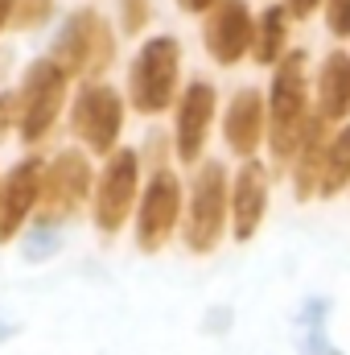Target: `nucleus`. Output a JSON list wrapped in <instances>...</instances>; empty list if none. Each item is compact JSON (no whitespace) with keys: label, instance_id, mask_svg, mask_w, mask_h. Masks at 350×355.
I'll use <instances>...</instances> for the list:
<instances>
[{"label":"nucleus","instance_id":"nucleus-5","mask_svg":"<svg viewBox=\"0 0 350 355\" xmlns=\"http://www.w3.org/2000/svg\"><path fill=\"white\" fill-rule=\"evenodd\" d=\"M62 99H66V71L54 58H37L25 71V87H21V112H17L21 137L42 141L54 128V120L62 112Z\"/></svg>","mask_w":350,"mask_h":355},{"label":"nucleus","instance_id":"nucleus-12","mask_svg":"<svg viewBox=\"0 0 350 355\" xmlns=\"http://www.w3.org/2000/svg\"><path fill=\"white\" fill-rule=\"evenodd\" d=\"M210 116H214V91L206 83H190L185 95H181V103H177V157L185 166L202 157Z\"/></svg>","mask_w":350,"mask_h":355},{"label":"nucleus","instance_id":"nucleus-20","mask_svg":"<svg viewBox=\"0 0 350 355\" xmlns=\"http://www.w3.org/2000/svg\"><path fill=\"white\" fill-rule=\"evenodd\" d=\"M58 248H62V236H58L54 223H42V227H33V232L21 240V257L33 261V265H37V261H50Z\"/></svg>","mask_w":350,"mask_h":355},{"label":"nucleus","instance_id":"nucleus-19","mask_svg":"<svg viewBox=\"0 0 350 355\" xmlns=\"http://www.w3.org/2000/svg\"><path fill=\"white\" fill-rule=\"evenodd\" d=\"M326 310H330L326 297L305 302V314H301V322H305V355H342V352H334V347H326L330 343L326 339Z\"/></svg>","mask_w":350,"mask_h":355},{"label":"nucleus","instance_id":"nucleus-17","mask_svg":"<svg viewBox=\"0 0 350 355\" xmlns=\"http://www.w3.org/2000/svg\"><path fill=\"white\" fill-rule=\"evenodd\" d=\"M350 182V124L326 145V166H322V186L317 194H338L342 186Z\"/></svg>","mask_w":350,"mask_h":355},{"label":"nucleus","instance_id":"nucleus-23","mask_svg":"<svg viewBox=\"0 0 350 355\" xmlns=\"http://www.w3.org/2000/svg\"><path fill=\"white\" fill-rule=\"evenodd\" d=\"M326 21L334 37H350V0H326Z\"/></svg>","mask_w":350,"mask_h":355},{"label":"nucleus","instance_id":"nucleus-6","mask_svg":"<svg viewBox=\"0 0 350 355\" xmlns=\"http://www.w3.org/2000/svg\"><path fill=\"white\" fill-rule=\"evenodd\" d=\"M71 128L75 137L87 145L91 153H111L116 149V137L124 128V99L103 83H87L75 99V112H71Z\"/></svg>","mask_w":350,"mask_h":355},{"label":"nucleus","instance_id":"nucleus-9","mask_svg":"<svg viewBox=\"0 0 350 355\" xmlns=\"http://www.w3.org/2000/svg\"><path fill=\"white\" fill-rule=\"evenodd\" d=\"M177 207H181V186H177V178L169 174V170L153 174L145 198H140V215H136V244H140L145 252L165 248V240H169V232H174V223H177Z\"/></svg>","mask_w":350,"mask_h":355},{"label":"nucleus","instance_id":"nucleus-3","mask_svg":"<svg viewBox=\"0 0 350 355\" xmlns=\"http://www.w3.org/2000/svg\"><path fill=\"white\" fill-rule=\"evenodd\" d=\"M177 67H181V46H177V37L165 33V37L145 42V50H140L136 62H132V79H128L136 112L157 116V112H165V107L174 103Z\"/></svg>","mask_w":350,"mask_h":355},{"label":"nucleus","instance_id":"nucleus-11","mask_svg":"<svg viewBox=\"0 0 350 355\" xmlns=\"http://www.w3.org/2000/svg\"><path fill=\"white\" fill-rule=\"evenodd\" d=\"M42 174H46V166L37 157H29V162L12 166V174L4 178V186H0V244L12 240L21 232V223L29 219V211L37 207Z\"/></svg>","mask_w":350,"mask_h":355},{"label":"nucleus","instance_id":"nucleus-21","mask_svg":"<svg viewBox=\"0 0 350 355\" xmlns=\"http://www.w3.org/2000/svg\"><path fill=\"white\" fill-rule=\"evenodd\" d=\"M149 12H153L149 0H120V29L124 33H140L149 25Z\"/></svg>","mask_w":350,"mask_h":355},{"label":"nucleus","instance_id":"nucleus-13","mask_svg":"<svg viewBox=\"0 0 350 355\" xmlns=\"http://www.w3.org/2000/svg\"><path fill=\"white\" fill-rule=\"evenodd\" d=\"M264 207H268V174L256 162H248L235 178V198H231V219H235V240L248 244L264 223Z\"/></svg>","mask_w":350,"mask_h":355},{"label":"nucleus","instance_id":"nucleus-4","mask_svg":"<svg viewBox=\"0 0 350 355\" xmlns=\"http://www.w3.org/2000/svg\"><path fill=\"white\" fill-rule=\"evenodd\" d=\"M227 223V170L219 162H206L190 186V211H185V244L194 252H214Z\"/></svg>","mask_w":350,"mask_h":355},{"label":"nucleus","instance_id":"nucleus-26","mask_svg":"<svg viewBox=\"0 0 350 355\" xmlns=\"http://www.w3.org/2000/svg\"><path fill=\"white\" fill-rule=\"evenodd\" d=\"M177 4H181L185 12H210V4H214V0H177Z\"/></svg>","mask_w":350,"mask_h":355},{"label":"nucleus","instance_id":"nucleus-22","mask_svg":"<svg viewBox=\"0 0 350 355\" xmlns=\"http://www.w3.org/2000/svg\"><path fill=\"white\" fill-rule=\"evenodd\" d=\"M50 12H54V0H17L12 21H17L21 29H33V25H42Z\"/></svg>","mask_w":350,"mask_h":355},{"label":"nucleus","instance_id":"nucleus-28","mask_svg":"<svg viewBox=\"0 0 350 355\" xmlns=\"http://www.w3.org/2000/svg\"><path fill=\"white\" fill-rule=\"evenodd\" d=\"M17 331H21V327H17V322H8V318H0V343H4V339H12V335H17Z\"/></svg>","mask_w":350,"mask_h":355},{"label":"nucleus","instance_id":"nucleus-16","mask_svg":"<svg viewBox=\"0 0 350 355\" xmlns=\"http://www.w3.org/2000/svg\"><path fill=\"white\" fill-rule=\"evenodd\" d=\"M317 103L326 120H342L350 116V54L334 50L322 62V83H317Z\"/></svg>","mask_w":350,"mask_h":355},{"label":"nucleus","instance_id":"nucleus-7","mask_svg":"<svg viewBox=\"0 0 350 355\" xmlns=\"http://www.w3.org/2000/svg\"><path fill=\"white\" fill-rule=\"evenodd\" d=\"M91 190V166L83 153H58L54 166H46L42 174V194H37V211L46 223H58V219H71L83 202H87Z\"/></svg>","mask_w":350,"mask_h":355},{"label":"nucleus","instance_id":"nucleus-1","mask_svg":"<svg viewBox=\"0 0 350 355\" xmlns=\"http://www.w3.org/2000/svg\"><path fill=\"white\" fill-rule=\"evenodd\" d=\"M268 132H272V157L276 166H284L288 157H297L301 132H305V54L293 50L280 58L276 79H272V99H268Z\"/></svg>","mask_w":350,"mask_h":355},{"label":"nucleus","instance_id":"nucleus-27","mask_svg":"<svg viewBox=\"0 0 350 355\" xmlns=\"http://www.w3.org/2000/svg\"><path fill=\"white\" fill-rule=\"evenodd\" d=\"M12 8H17V0H0V29L12 21Z\"/></svg>","mask_w":350,"mask_h":355},{"label":"nucleus","instance_id":"nucleus-24","mask_svg":"<svg viewBox=\"0 0 350 355\" xmlns=\"http://www.w3.org/2000/svg\"><path fill=\"white\" fill-rule=\"evenodd\" d=\"M12 107H17V95H8V91H4V95H0V137L8 132V124H12V116H17Z\"/></svg>","mask_w":350,"mask_h":355},{"label":"nucleus","instance_id":"nucleus-10","mask_svg":"<svg viewBox=\"0 0 350 355\" xmlns=\"http://www.w3.org/2000/svg\"><path fill=\"white\" fill-rule=\"evenodd\" d=\"M132 198H136V153L120 149L107 162V170L99 178V190H95V223H99V232H120V223L132 211Z\"/></svg>","mask_w":350,"mask_h":355},{"label":"nucleus","instance_id":"nucleus-18","mask_svg":"<svg viewBox=\"0 0 350 355\" xmlns=\"http://www.w3.org/2000/svg\"><path fill=\"white\" fill-rule=\"evenodd\" d=\"M284 37H288L284 8H268V12H264L260 37L252 42V46H256V62H264V67H276V62L284 58Z\"/></svg>","mask_w":350,"mask_h":355},{"label":"nucleus","instance_id":"nucleus-15","mask_svg":"<svg viewBox=\"0 0 350 355\" xmlns=\"http://www.w3.org/2000/svg\"><path fill=\"white\" fill-rule=\"evenodd\" d=\"M322 120H305V132H301V145H297V178H293L297 198H313L317 186H322V166H326V128H322Z\"/></svg>","mask_w":350,"mask_h":355},{"label":"nucleus","instance_id":"nucleus-14","mask_svg":"<svg viewBox=\"0 0 350 355\" xmlns=\"http://www.w3.org/2000/svg\"><path fill=\"white\" fill-rule=\"evenodd\" d=\"M264 124H268V120H264V99L252 87H243L235 99H231L227 120H223L227 145H231L239 157H252L256 145H260V137H264Z\"/></svg>","mask_w":350,"mask_h":355},{"label":"nucleus","instance_id":"nucleus-2","mask_svg":"<svg viewBox=\"0 0 350 355\" xmlns=\"http://www.w3.org/2000/svg\"><path fill=\"white\" fill-rule=\"evenodd\" d=\"M111 29L103 25L99 12H75L58 37H54V62L66 71V79H99L111 62Z\"/></svg>","mask_w":350,"mask_h":355},{"label":"nucleus","instance_id":"nucleus-25","mask_svg":"<svg viewBox=\"0 0 350 355\" xmlns=\"http://www.w3.org/2000/svg\"><path fill=\"white\" fill-rule=\"evenodd\" d=\"M284 8L293 17H309V12H317V0H284Z\"/></svg>","mask_w":350,"mask_h":355},{"label":"nucleus","instance_id":"nucleus-8","mask_svg":"<svg viewBox=\"0 0 350 355\" xmlns=\"http://www.w3.org/2000/svg\"><path fill=\"white\" fill-rule=\"evenodd\" d=\"M206 37V54L219 67H235L248 50H252V12L243 0H214L210 4V21L202 29Z\"/></svg>","mask_w":350,"mask_h":355}]
</instances>
